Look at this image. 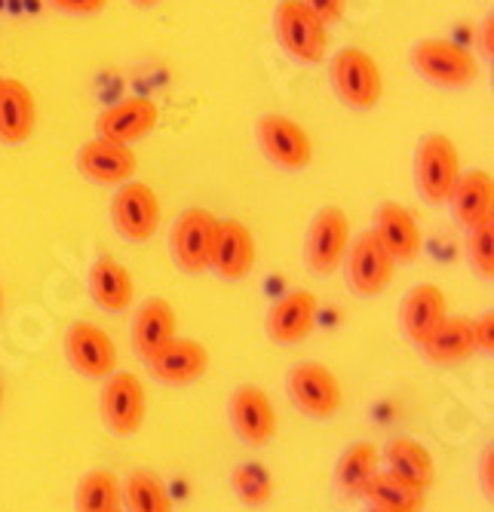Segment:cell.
Wrapping results in <instances>:
<instances>
[{
    "label": "cell",
    "instance_id": "cell-41",
    "mask_svg": "<svg viewBox=\"0 0 494 512\" xmlns=\"http://www.w3.org/2000/svg\"><path fill=\"white\" fill-rule=\"evenodd\" d=\"M0 405H4V381H0Z\"/></svg>",
    "mask_w": 494,
    "mask_h": 512
},
{
    "label": "cell",
    "instance_id": "cell-26",
    "mask_svg": "<svg viewBox=\"0 0 494 512\" xmlns=\"http://www.w3.org/2000/svg\"><path fill=\"white\" fill-rule=\"evenodd\" d=\"M381 470V451L372 442H353L335 460V491L344 500H363L366 485Z\"/></svg>",
    "mask_w": 494,
    "mask_h": 512
},
{
    "label": "cell",
    "instance_id": "cell-8",
    "mask_svg": "<svg viewBox=\"0 0 494 512\" xmlns=\"http://www.w3.org/2000/svg\"><path fill=\"white\" fill-rule=\"evenodd\" d=\"M114 230L129 243H148L160 230V200L145 181H123L111 200Z\"/></svg>",
    "mask_w": 494,
    "mask_h": 512
},
{
    "label": "cell",
    "instance_id": "cell-24",
    "mask_svg": "<svg viewBox=\"0 0 494 512\" xmlns=\"http://www.w3.org/2000/svg\"><path fill=\"white\" fill-rule=\"evenodd\" d=\"M448 203H452V215L464 230L479 227L482 221L494 218V178L485 169L461 172Z\"/></svg>",
    "mask_w": 494,
    "mask_h": 512
},
{
    "label": "cell",
    "instance_id": "cell-39",
    "mask_svg": "<svg viewBox=\"0 0 494 512\" xmlns=\"http://www.w3.org/2000/svg\"><path fill=\"white\" fill-rule=\"evenodd\" d=\"M366 512H390V509H378V506H369Z\"/></svg>",
    "mask_w": 494,
    "mask_h": 512
},
{
    "label": "cell",
    "instance_id": "cell-28",
    "mask_svg": "<svg viewBox=\"0 0 494 512\" xmlns=\"http://www.w3.org/2000/svg\"><path fill=\"white\" fill-rule=\"evenodd\" d=\"M126 512H175L166 482L154 470H132L120 485Z\"/></svg>",
    "mask_w": 494,
    "mask_h": 512
},
{
    "label": "cell",
    "instance_id": "cell-13",
    "mask_svg": "<svg viewBox=\"0 0 494 512\" xmlns=\"http://www.w3.org/2000/svg\"><path fill=\"white\" fill-rule=\"evenodd\" d=\"M228 417L240 442L252 448H264L277 436V411L264 387L240 384L228 399Z\"/></svg>",
    "mask_w": 494,
    "mask_h": 512
},
{
    "label": "cell",
    "instance_id": "cell-35",
    "mask_svg": "<svg viewBox=\"0 0 494 512\" xmlns=\"http://www.w3.org/2000/svg\"><path fill=\"white\" fill-rule=\"evenodd\" d=\"M473 338H476V353H494V313H482L473 319Z\"/></svg>",
    "mask_w": 494,
    "mask_h": 512
},
{
    "label": "cell",
    "instance_id": "cell-2",
    "mask_svg": "<svg viewBox=\"0 0 494 512\" xmlns=\"http://www.w3.org/2000/svg\"><path fill=\"white\" fill-rule=\"evenodd\" d=\"M289 402L310 421H332L344 405V390L335 371L323 362H295L286 375Z\"/></svg>",
    "mask_w": 494,
    "mask_h": 512
},
{
    "label": "cell",
    "instance_id": "cell-12",
    "mask_svg": "<svg viewBox=\"0 0 494 512\" xmlns=\"http://www.w3.org/2000/svg\"><path fill=\"white\" fill-rule=\"evenodd\" d=\"M215 224H218V218L209 209H197V206L185 209L175 218L172 234H169V252L185 273L197 276V273L209 270Z\"/></svg>",
    "mask_w": 494,
    "mask_h": 512
},
{
    "label": "cell",
    "instance_id": "cell-21",
    "mask_svg": "<svg viewBox=\"0 0 494 512\" xmlns=\"http://www.w3.org/2000/svg\"><path fill=\"white\" fill-rule=\"evenodd\" d=\"M37 126L34 92L22 80H0V142L25 145Z\"/></svg>",
    "mask_w": 494,
    "mask_h": 512
},
{
    "label": "cell",
    "instance_id": "cell-9",
    "mask_svg": "<svg viewBox=\"0 0 494 512\" xmlns=\"http://www.w3.org/2000/svg\"><path fill=\"white\" fill-rule=\"evenodd\" d=\"M350 246V218L341 206H323L307 227L304 258L317 276H332Z\"/></svg>",
    "mask_w": 494,
    "mask_h": 512
},
{
    "label": "cell",
    "instance_id": "cell-18",
    "mask_svg": "<svg viewBox=\"0 0 494 512\" xmlns=\"http://www.w3.org/2000/svg\"><path fill=\"white\" fill-rule=\"evenodd\" d=\"M372 230L396 264H412L421 255V246H424L421 227H418L415 215L402 203H393V200L381 203L375 209V227Z\"/></svg>",
    "mask_w": 494,
    "mask_h": 512
},
{
    "label": "cell",
    "instance_id": "cell-15",
    "mask_svg": "<svg viewBox=\"0 0 494 512\" xmlns=\"http://www.w3.org/2000/svg\"><path fill=\"white\" fill-rule=\"evenodd\" d=\"M313 325H317V298L307 289H295L267 310L264 335L277 347H292L310 338Z\"/></svg>",
    "mask_w": 494,
    "mask_h": 512
},
{
    "label": "cell",
    "instance_id": "cell-14",
    "mask_svg": "<svg viewBox=\"0 0 494 512\" xmlns=\"http://www.w3.org/2000/svg\"><path fill=\"white\" fill-rule=\"evenodd\" d=\"M255 267V237L237 218H218L209 270H215L228 283H240Z\"/></svg>",
    "mask_w": 494,
    "mask_h": 512
},
{
    "label": "cell",
    "instance_id": "cell-25",
    "mask_svg": "<svg viewBox=\"0 0 494 512\" xmlns=\"http://www.w3.org/2000/svg\"><path fill=\"white\" fill-rule=\"evenodd\" d=\"M384 463H387V473L409 482L421 491H427L436 479V463L433 454L412 436H393L384 451H381Z\"/></svg>",
    "mask_w": 494,
    "mask_h": 512
},
{
    "label": "cell",
    "instance_id": "cell-22",
    "mask_svg": "<svg viewBox=\"0 0 494 512\" xmlns=\"http://www.w3.org/2000/svg\"><path fill=\"white\" fill-rule=\"evenodd\" d=\"M89 298H93L105 313H123L136 301V283L126 264H120L114 255H102L89 267Z\"/></svg>",
    "mask_w": 494,
    "mask_h": 512
},
{
    "label": "cell",
    "instance_id": "cell-20",
    "mask_svg": "<svg viewBox=\"0 0 494 512\" xmlns=\"http://www.w3.org/2000/svg\"><path fill=\"white\" fill-rule=\"evenodd\" d=\"M157 120H160V111L151 99H126L99 114L96 132L102 138H111V142L132 145V142H142L145 135H151Z\"/></svg>",
    "mask_w": 494,
    "mask_h": 512
},
{
    "label": "cell",
    "instance_id": "cell-16",
    "mask_svg": "<svg viewBox=\"0 0 494 512\" xmlns=\"http://www.w3.org/2000/svg\"><path fill=\"white\" fill-rule=\"evenodd\" d=\"M77 169L83 172V178L96 184H123L136 175L139 157L129 145L96 135L77 151Z\"/></svg>",
    "mask_w": 494,
    "mask_h": 512
},
{
    "label": "cell",
    "instance_id": "cell-32",
    "mask_svg": "<svg viewBox=\"0 0 494 512\" xmlns=\"http://www.w3.org/2000/svg\"><path fill=\"white\" fill-rule=\"evenodd\" d=\"M467 255H470V264L479 276L494 279V218H488L470 230Z\"/></svg>",
    "mask_w": 494,
    "mask_h": 512
},
{
    "label": "cell",
    "instance_id": "cell-4",
    "mask_svg": "<svg viewBox=\"0 0 494 512\" xmlns=\"http://www.w3.org/2000/svg\"><path fill=\"white\" fill-rule=\"evenodd\" d=\"M329 77H332L335 96L353 111H372L381 102V92H384L381 68L366 50H359V46H344V50L335 53L329 65Z\"/></svg>",
    "mask_w": 494,
    "mask_h": 512
},
{
    "label": "cell",
    "instance_id": "cell-30",
    "mask_svg": "<svg viewBox=\"0 0 494 512\" xmlns=\"http://www.w3.org/2000/svg\"><path fill=\"white\" fill-rule=\"evenodd\" d=\"M123 503L120 479L111 470H89L74 491V512H117Z\"/></svg>",
    "mask_w": 494,
    "mask_h": 512
},
{
    "label": "cell",
    "instance_id": "cell-38",
    "mask_svg": "<svg viewBox=\"0 0 494 512\" xmlns=\"http://www.w3.org/2000/svg\"><path fill=\"white\" fill-rule=\"evenodd\" d=\"M132 4H136V7H142V10H148V7H157L160 0H132Z\"/></svg>",
    "mask_w": 494,
    "mask_h": 512
},
{
    "label": "cell",
    "instance_id": "cell-10",
    "mask_svg": "<svg viewBox=\"0 0 494 512\" xmlns=\"http://www.w3.org/2000/svg\"><path fill=\"white\" fill-rule=\"evenodd\" d=\"M344 270H347V283H350L353 295L378 298L393 283L396 261L387 255V249L375 237V230H363V234L350 240V246H347Z\"/></svg>",
    "mask_w": 494,
    "mask_h": 512
},
{
    "label": "cell",
    "instance_id": "cell-43",
    "mask_svg": "<svg viewBox=\"0 0 494 512\" xmlns=\"http://www.w3.org/2000/svg\"><path fill=\"white\" fill-rule=\"evenodd\" d=\"M0 80H4V77H0Z\"/></svg>",
    "mask_w": 494,
    "mask_h": 512
},
{
    "label": "cell",
    "instance_id": "cell-23",
    "mask_svg": "<svg viewBox=\"0 0 494 512\" xmlns=\"http://www.w3.org/2000/svg\"><path fill=\"white\" fill-rule=\"evenodd\" d=\"M178 335V319L175 310L166 298H148L136 319H132V350L139 353V359H151L154 353H160L172 338Z\"/></svg>",
    "mask_w": 494,
    "mask_h": 512
},
{
    "label": "cell",
    "instance_id": "cell-31",
    "mask_svg": "<svg viewBox=\"0 0 494 512\" xmlns=\"http://www.w3.org/2000/svg\"><path fill=\"white\" fill-rule=\"evenodd\" d=\"M274 476L267 473L264 463L258 460H246V463H237L234 473H231V491L234 497L249 506V509H261L274 500Z\"/></svg>",
    "mask_w": 494,
    "mask_h": 512
},
{
    "label": "cell",
    "instance_id": "cell-6",
    "mask_svg": "<svg viewBox=\"0 0 494 512\" xmlns=\"http://www.w3.org/2000/svg\"><path fill=\"white\" fill-rule=\"evenodd\" d=\"M99 411L114 436H136L148 414V393L139 375H132V371L108 375L99 393Z\"/></svg>",
    "mask_w": 494,
    "mask_h": 512
},
{
    "label": "cell",
    "instance_id": "cell-34",
    "mask_svg": "<svg viewBox=\"0 0 494 512\" xmlns=\"http://www.w3.org/2000/svg\"><path fill=\"white\" fill-rule=\"evenodd\" d=\"M476 473H479V491H482V497L491 503V500H494V442H488V445L482 448Z\"/></svg>",
    "mask_w": 494,
    "mask_h": 512
},
{
    "label": "cell",
    "instance_id": "cell-3",
    "mask_svg": "<svg viewBox=\"0 0 494 512\" xmlns=\"http://www.w3.org/2000/svg\"><path fill=\"white\" fill-rule=\"evenodd\" d=\"M412 68L433 86L442 89H467L479 77V62L470 50L442 40V37H424L412 46Z\"/></svg>",
    "mask_w": 494,
    "mask_h": 512
},
{
    "label": "cell",
    "instance_id": "cell-29",
    "mask_svg": "<svg viewBox=\"0 0 494 512\" xmlns=\"http://www.w3.org/2000/svg\"><path fill=\"white\" fill-rule=\"evenodd\" d=\"M363 500L369 506L390 509V512H421L424 509V491L390 476L387 470L375 473V479L363 491Z\"/></svg>",
    "mask_w": 494,
    "mask_h": 512
},
{
    "label": "cell",
    "instance_id": "cell-17",
    "mask_svg": "<svg viewBox=\"0 0 494 512\" xmlns=\"http://www.w3.org/2000/svg\"><path fill=\"white\" fill-rule=\"evenodd\" d=\"M148 368L160 384L188 387V384H197L209 371V350L194 338L175 335L160 353L148 359Z\"/></svg>",
    "mask_w": 494,
    "mask_h": 512
},
{
    "label": "cell",
    "instance_id": "cell-27",
    "mask_svg": "<svg viewBox=\"0 0 494 512\" xmlns=\"http://www.w3.org/2000/svg\"><path fill=\"white\" fill-rule=\"evenodd\" d=\"M421 353L433 365H458L476 353V338H473V322L461 316H448L439 329L421 344Z\"/></svg>",
    "mask_w": 494,
    "mask_h": 512
},
{
    "label": "cell",
    "instance_id": "cell-33",
    "mask_svg": "<svg viewBox=\"0 0 494 512\" xmlns=\"http://www.w3.org/2000/svg\"><path fill=\"white\" fill-rule=\"evenodd\" d=\"M301 4L317 16L326 28L329 25H335L341 16H344V10H347V0H301Z\"/></svg>",
    "mask_w": 494,
    "mask_h": 512
},
{
    "label": "cell",
    "instance_id": "cell-19",
    "mask_svg": "<svg viewBox=\"0 0 494 512\" xmlns=\"http://www.w3.org/2000/svg\"><path fill=\"white\" fill-rule=\"evenodd\" d=\"M448 319V304H445V292L433 283H418L406 292L399 304V322L402 332L409 335L412 344H424L439 325Z\"/></svg>",
    "mask_w": 494,
    "mask_h": 512
},
{
    "label": "cell",
    "instance_id": "cell-42",
    "mask_svg": "<svg viewBox=\"0 0 494 512\" xmlns=\"http://www.w3.org/2000/svg\"><path fill=\"white\" fill-rule=\"evenodd\" d=\"M117 512H123V509H117Z\"/></svg>",
    "mask_w": 494,
    "mask_h": 512
},
{
    "label": "cell",
    "instance_id": "cell-36",
    "mask_svg": "<svg viewBox=\"0 0 494 512\" xmlns=\"http://www.w3.org/2000/svg\"><path fill=\"white\" fill-rule=\"evenodd\" d=\"M50 7L68 16H96L108 7V0H50Z\"/></svg>",
    "mask_w": 494,
    "mask_h": 512
},
{
    "label": "cell",
    "instance_id": "cell-40",
    "mask_svg": "<svg viewBox=\"0 0 494 512\" xmlns=\"http://www.w3.org/2000/svg\"><path fill=\"white\" fill-rule=\"evenodd\" d=\"M0 313H4V289H0Z\"/></svg>",
    "mask_w": 494,
    "mask_h": 512
},
{
    "label": "cell",
    "instance_id": "cell-11",
    "mask_svg": "<svg viewBox=\"0 0 494 512\" xmlns=\"http://www.w3.org/2000/svg\"><path fill=\"white\" fill-rule=\"evenodd\" d=\"M62 347H65L68 365L89 381H105L117 371V347L111 335L93 322L68 325Z\"/></svg>",
    "mask_w": 494,
    "mask_h": 512
},
{
    "label": "cell",
    "instance_id": "cell-7",
    "mask_svg": "<svg viewBox=\"0 0 494 512\" xmlns=\"http://www.w3.org/2000/svg\"><path fill=\"white\" fill-rule=\"evenodd\" d=\"M258 148L267 163L286 172H301L313 160V142L304 132V126L289 114H264L255 126Z\"/></svg>",
    "mask_w": 494,
    "mask_h": 512
},
{
    "label": "cell",
    "instance_id": "cell-37",
    "mask_svg": "<svg viewBox=\"0 0 494 512\" xmlns=\"http://www.w3.org/2000/svg\"><path fill=\"white\" fill-rule=\"evenodd\" d=\"M479 46H482V53H485L488 59H494V13H488V16H485V22H482Z\"/></svg>",
    "mask_w": 494,
    "mask_h": 512
},
{
    "label": "cell",
    "instance_id": "cell-5",
    "mask_svg": "<svg viewBox=\"0 0 494 512\" xmlns=\"http://www.w3.org/2000/svg\"><path fill=\"white\" fill-rule=\"evenodd\" d=\"M274 31L283 50L301 65H320L329 50V31L301 0H280L274 10Z\"/></svg>",
    "mask_w": 494,
    "mask_h": 512
},
{
    "label": "cell",
    "instance_id": "cell-1",
    "mask_svg": "<svg viewBox=\"0 0 494 512\" xmlns=\"http://www.w3.org/2000/svg\"><path fill=\"white\" fill-rule=\"evenodd\" d=\"M461 178V157L448 135L427 132L415 151V188L430 206H442L452 197Z\"/></svg>",
    "mask_w": 494,
    "mask_h": 512
}]
</instances>
